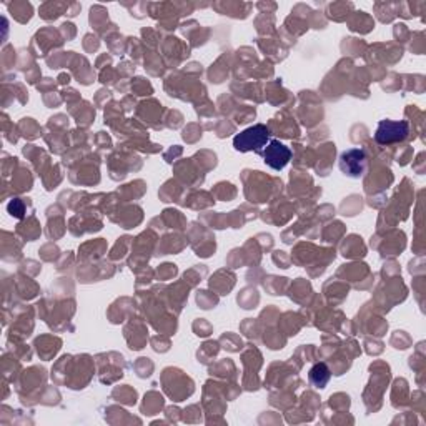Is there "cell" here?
Returning <instances> with one entry per match:
<instances>
[{
	"mask_svg": "<svg viewBox=\"0 0 426 426\" xmlns=\"http://www.w3.org/2000/svg\"><path fill=\"white\" fill-rule=\"evenodd\" d=\"M270 139V130L267 125L257 124L250 129L240 132L235 135L234 146L238 151H262L263 146H267Z\"/></svg>",
	"mask_w": 426,
	"mask_h": 426,
	"instance_id": "obj_1",
	"label": "cell"
},
{
	"mask_svg": "<svg viewBox=\"0 0 426 426\" xmlns=\"http://www.w3.org/2000/svg\"><path fill=\"white\" fill-rule=\"evenodd\" d=\"M410 134V125L405 120H381L378 124L375 140L380 145H390L403 142Z\"/></svg>",
	"mask_w": 426,
	"mask_h": 426,
	"instance_id": "obj_2",
	"label": "cell"
},
{
	"mask_svg": "<svg viewBox=\"0 0 426 426\" xmlns=\"http://www.w3.org/2000/svg\"><path fill=\"white\" fill-rule=\"evenodd\" d=\"M262 155L265 159V163H267L268 167H272L273 170L285 168L287 163L290 162V159H292L290 149L278 140L270 142V144L265 146Z\"/></svg>",
	"mask_w": 426,
	"mask_h": 426,
	"instance_id": "obj_3",
	"label": "cell"
},
{
	"mask_svg": "<svg viewBox=\"0 0 426 426\" xmlns=\"http://www.w3.org/2000/svg\"><path fill=\"white\" fill-rule=\"evenodd\" d=\"M364 163H367V155H364L362 149L343 151L342 157H340V168H342V172L353 178L362 177V173L364 172Z\"/></svg>",
	"mask_w": 426,
	"mask_h": 426,
	"instance_id": "obj_4",
	"label": "cell"
},
{
	"mask_svg": "<svg viewBox=\"0 0 426 426\" xmlns=\"http://www.w3.org/2000/svg\"><path fill=\"white\" fill-rule=\"evenodd\" d=\"M331 373L325 363H316L310 370V381L313 383L316 388H325L326 383L330 381Z\"/></svg>",
	"mask_w": 426,
	"mask_h": 426,
	"instance_id": "obj_5",
	"label": "cell"
}]
</instances>
